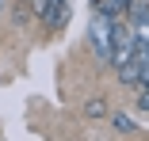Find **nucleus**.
<instances>
[{
	"label": "nucleus",
	"mask_w": 149,
	"mask_h": 141,
	"mask_svg": "<svg viewBox=\"0 0 149 141\" xmlns=\"http://www.w3.org/2000/svg\"><path fill=\"white\" fill-rule=\"evenodd\" d=\"M88 46H92L96 61L103 69H111V53H115V19L96 12L92 19H88Z\"/></svg>",
	"instance_id": "nucleus-1"
},
{
	"label": "nucleus",
	"mask_w": 149,
	"mask_h": 141,
	"mask_svg": "<svg viewBox=\"0 0 149 141\" xmlns=\"http://www.w3.org/2000/svg\"><path fill=\"white\" fill-rule=\"evenodd\" d=\"M103 115H107V99L103 95H92L84 103V118H103Z\"/></svg>",
	"instance_id": "nucleus-3"
},
{
	"label": "nucleus",
	"mask_w": 149,
	"mask_h": 141,
	"mask_svg": "<svg viewBox=\"0 0 149 141\" xmlns=\"http://www.w3.org/2000/svg\"><path fill=\"white\" fill-rule=\"evenodd\" d=\"M134 107L141 111V115H149V84H138V99H134Z\"/></svg>",
	"instance_id": "nucleus-4"
},
{
	"label": "nucleus",
	"mask_w": 149,
	"mask_h": 141,
	"mask_svg": "<svg viewBox=\"0 0 149 141\" xmlns=\"http://www.w3.org/2000/svg\"><path fill=\"white\" fill-rule=\"evenodd\" d=\"M111 126H115V133H138V122H134L130 115H123V111L111 115Z\"/></svg>",
	"instance_id": "nucleus-2"
}]
</instances>
